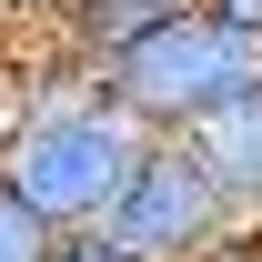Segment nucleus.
Listing matches in <instances>:
<instances>
[{
    "instance_id": "nucleus-4",
    "label": "nucleus",
    "mask_w": 262,
    "mask_h": 262,
    "mask_svg": "<svg viewBox=\"0 0 262 262\" xmlns=\"http://www.w3.org/2000/svg\"><path fill=\"white\" fill-rule=\"evenodd\" d=\"M202 162H212V182H222V202H232V222L242 232H262V91H242V101H222L202 131H182Z\"/></svg>"
},
{
    "instance_id": "nucleus-2",
    "label": "nucleus",
    "mask_w": 262,
    "mask_h": 262,
    "mask_svg": "<svg viewBox=\"0 0 262 262\" xmlns=\"http://www.w3.org/2000/svg\"><path fill=\"white\" fill-rule=\"evenodd\" d=\"M101 91L121 101L151 141H182V131H202L222 101L262 91V31L222 20L212 0H182L171 20L131 31L121 51L101 61Z\"/></svg>"
},
{
    "instance_id": "nucleus-1",
    "label": "nucleus",
    "mask_w": 262,
    "mask_h": 262,
    "mask_svg": "<svg viewBox=\"0 0 262 262\" xmlns=\"http://www.w3.org/2000/svg\"><path fill=\"white\" fill-rule=\"evenodd\" d=\"M141 151H151V131L101 91V61H71V51L20 61V111L0 131V182L51 232H101L111 202L131 192Z\"/></svg>"
},
{
    "instance_id": "nucleus-9",
    "label": "nucleus",
    "mask_w": 262,
    "mask_h": 262,
    "mask_svg": "<svg viewBox=\"0 0 262 262\" xmlns=\"http://www.w3.org/2000/svg\"><path fill=\"white\" fill-rule=\"evenodd\" d=\"M222 20H242V31H262V0H212Z\"/></svg>"
},
{
    "instance_id": "nucleus-5",
    "label": "nucleus",
    "mask_w": 262,
    "mask_h": 262,
    "mask_svg": "<svg viewBox=\"0 0 262 262\" xmlns=\"http://www.w3.org/2000/svg\"><path fill=\"white\" fill-rule=\"evenodd\" d=\"M40 10H51V40H40V51H71V61H111L131 31L171 20L182 0H40Z\"/></svg>"
},
{
    "instance_id": "nucleus-8",
    "label": "nucleus",
    "mask_w": 262,
    "mask_h": 262,
    "mask_svg": "<svg viewBox=\"0 0 262 262\" xmlns=\"http://www.w3.org/2000/svg\"><path fill=\"white\" fill-rule=\"evenodd\" d=\"M10 111H20V51H0V131H10Z\"/></svg>"
},
{
    "instance_id": "nucleus-6",
    "label": "nucleus",
    "mask_w": 262,
    "mask_h": 262,
    "mask_svg": "<svg viewBox=\"0 0 262 262\" xmlns=\"http://www.w3.org/2000/svg\"><path fill=\"white\" fill-rule=\"evenodd\" d=\"M51 252H61V232H51V222L31 212V202L0 182V262H51Z\"/></svg>"
},
{
    "instance_id": "nucleus-3",
    "label": "nucleus",
    "mask_w": 262,
    "mask_h": 262,
    "mask_svg": "<svg viewBox=\"0 0 262 262\" xmlns=\"http://www.w3.org/2000/svg\"><path fill=\"white\" fill-rule=\"evenodd\" d=\"M232 232H242V222H232L212 162H202L192 141H151L141 171H131V192L111 202L101 242H111L121 262H212Z\"/></svg>"
},
{
    "instance_id": "nucleus-7",
    "label": "nucleus",
    "mask_w": 262,
    "mask_h": 262,
    "mask_svg": "<svg viewBox=\"0 0 262 262\" xmlns=\"http://www.w3.org/2000/svg\"><path fill=\"white\" fill-rule=\"evenodd\" d=\"M51 262H121V252H111L101 232H61V252H51Z\"/></svg>"
}]
</instances>
